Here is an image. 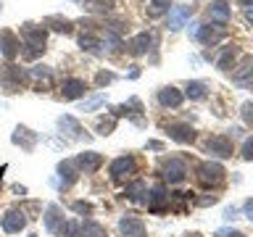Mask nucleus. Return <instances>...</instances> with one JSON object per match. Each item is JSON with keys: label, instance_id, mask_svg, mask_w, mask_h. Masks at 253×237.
Segmentation results:
<instances>
[{"label": "nucleus", "instance_id": "nucleus-28", "mask_svg": "<svg viewBox=\"0 0 253 237\" xmlns=\"http://www.w3.org/2000/svg\"><path fill=\"white\" fill-rule=\"evenodd\" d=\"M82 237H106V227L92 221V219H84L82 221Z\"/></svg>", "mask_w": 253, "mask_h": 237}, {"label": "nucleus", "instance_id": "nucleus-26", "mask_svg": "<svg viewBox=\"0 0 253 237\" xmlns=\"http://www.w3.org/2000/svg\"><path fill=\"white\" fill-rule=\"evenodd\" d=\"M142 195H148V185H145L142 179H134L132 185H126V198H129V200L142 203V200H145Z\"/></svg>", "mask_w": 253, "mask_h": 237}, {"label": "nucleus", "instance_id": "nucleus-49", "mask_svg": "<svg viewBox=\"0 0 253 237\" xmlns=\"http://www.w3.org/2000/svg\"><path fill=\"white\" fill-rule=\"evenodd\" d=\"M237 3H243V5H253V0H237Z\"/></svg>", "mask_w": 253, "mask_h": 237}, {"label": "nucleus", "instance_id": "nucleus-47", "mask_svg": "<svg viewBox=\"0 0 253 237\" xmlns=\"http://www.w3.org/2000/svg\"><path fill=\"white\" fill-rule=\"evenodd\" d=\"M140 77V69L137 66H132V71H129V79H137Z\"/></svg>", "mask_w": 253, "mask_h": 237}, {"label": "nucleus", "instance_id": "nucleus-36", "mask_svg": "<svg viewBox=\"0 0 253 237\" xmlns=\"http://www.w3.org/2000/svg\"><path fill=\"white\" fill-rule=\"evenodd\" d=\"M114 74H111V71H100V74L98 77H95V84H98V87H106V84H111V82H114Z\"/></svg>", "mask_w": 253, "mask_h": 237}, {"label": "nucleus", "instance_id": "nucleus-38", "mask_svg": "<svg viewBox=\"0 0 253 237\" xmlns=\"http://www.w3.org/2000/svg\"><path fill=\"white\" fill-rule=\"evenodd\" d=\"M29 74L35 77V79H47V77H50V69H47V66H40V63H37V66L32 69Z\"/></svg>", "mask_w": 253, "mask_h": 237}, {"label": "nucleus", "instance_id": "nucleus-2", "mask_svg": "<svg viewBox=\"0 0 253 237\" xmlns=\"http://www.w3.org/2000/svg\"><path fill=\"white\" fill-rule=\"evenodd\" d=\"M161 177L169 182V185H182L187 177V163L177 156H169L161 161Z\"/></svg>", "mask_w": 253, "mask_h": 237}, {"label": "nucleus", "instance_id": "nucleus-24", "mask_svg": "<svg viewBox=\"0 0 253 237\" xmlns=\"http://www.w3.org/2000/svg\"><path fill=\"white\" fill-rule=\"evenodd\" d=\"M42 27H50L53 32H61V35H69V32L74 29V21L66 19V16L53 13V16H45V19H42Z\"/></svg>", "mask_w": 253, "mask_h": 237}, {"label": "nucleus", "instance_id": "nucleus-46", "mask_svg": "<svg viewBox=\"0 0 253 237\" xmlns=\"http://www.w3.org/2000/svg\"><path fill=\"white\" fill-rule=\"evenodd\" d=\"M245 21H248L251 27H253V5H248V8H245Z\"/></svg>", "mask_w": 253, "mask_h": 237}, {"label": "nucleus", "instance_id": "nucleus-27", "mask_svg": "<svg viewBox=\"0 0 253 237\" xmlns=\"http://www.w3.org/2000/svg\"><path fill=\"white\" fill-rule=\"evenodd\" d=\"M79 47H82V50L100 53V50H103V42L92 35V32H84V35H79Z\"/></svg>", "mask_w": 253, "mask_h": 237}, {"label": "nucleus", "instance_id": "nucleus-21", "mask_svg": "<svg viewBox=\"0 0 253 237\" xmlns=\"http://www.w3.org/2000/svg\"><path fill=\"white\" fill-rule=\"evenodd\" d=\"M150 42H153V35L150 32H140V35H134L132 40H129V53L132 55H145L148 50H150Z\"/></svg>", "mask_w": 253, "mask_h": 237}, {"label": "nucleus", "instance_id": "nucleus-6", "mask_svg": "<svg viewBox=\"0 0 253 237\" xmlns=\"http://www.w3.org/2000/svg\"><path fill=\"white\" fill-rule=\"evenodd\" d=\"M224 37H227V27H221V24H206V27H201V24H198V32H195V40H198V42L213 47L216 42H221Z\"/></svg>", "mask_w": 253, "mask_h": 237}, {"label": "nucleus", "instance_id": "nucleus-40", "mask_svg": "<svg viewBox=\"0 0 253 237\" xmlns=\"http://www.w3.org/2000/svg\"><path fill=\"white\" fill-rule=\"evenodd\" d=\"M219 200V195H203L201 200H198V205H201V208H209V205H213Z\"/></svg>", "mask_w": 253, "mask_h": 237}, {"label": "nucleus", "instance_id": "nucleus-15", "mask_svg": "<svg viewBox=\"0 0 253 237\" xmlns=\"http://www.w3.org/2000/svg\"><path fill=\"white\" fill-rule=\"evenodd\" d=\"M63 213H61V205L58 203H50L45 208V229L47 232H53V235H61V229H63Z\"/></svg>", "mask_w": 253, "mask_h": 237}, {"label": "nucleus", "instance_id": "nucleus-37", "mask_svg": "<svg viewBox=\"0 0 253 237\" xmlns=\"http://www.w3.org/2000/svg\"><path fill=\"white\" fill-rule=\"evenodd\" d=\"M240 114H243V121L253 126V103H243V111H240Z\"/></svg>", "mask_w": 253, "mask_h": 237}, {"label": "nucleus", "instance_id": "nucleus-48", "mask_svg": "<svg viewBox=\"0 0 253 237\" xmlns=\"http://www.w3.org/2000/svg\"><path fill=\"white\" fill-rule=\"evenodd\" d=\"M153 5H164V8H169V0H150Z\"/></svg>", "mask_w": 253, "mask_h": 237}, {"label": "nucleus", "instance_id": "nucleus-39", "mask_svg": "<svg viewBox=\"0 0 253 237\" xmlns=\"http://www.w3.org/2000/svg\"><path fill=\"white\" fill-rule=\"evenodd\" d=\"M243 158L245 161H253V137H248L243 142Z\"/></svg>", "mask_w": 253, "mask_h": 237}, {"label": "nucleus", "instance_id": "nucleus-44", "mask_svg": "<svg viewBox=\"0 0 253 237\" xmlns=\"http://www.w3.org/2000/svg\"><path fill=\"white\" fill-rule=\"evenodd\" d=\"M224 219H227V221L237 219V208H235V205H229V208H224Z\"/></svg>", "mask_w": 253, "mask_h": 237}, {"label": "nucleus", "instance_id": "nucleus-45", "mask_svg": "<svg viewBox=\"0 0 253 237\" xmlns=\"http://www.w3.org/2000/svg\"><path fill=\"white\" fill-rule=\"evenodd\" d=\"M216 237H245L243 232H229V229H221V232H216Z\"/></svg>", "mask_w": 253, "mask_h": 237}, {"label": "nucleus", "instance_id": "nucleus-34", "mask_svg": "<svg viewBox=\"0 0 253 237\" xmlns=\"http://www.w3.org/2000/svg\"><path fill=\"white\" fill-rule=\"evenodd\" d=\"M114 126H116V116L100 118V121H98V132L100 134H111V132H114Z\"/></svg>", "mask_w": 253, "mask_h": 237}, {"label": "nucleus", "instance_id": "nucleus-42", "mask_svg": "<svg viewBox=\"0 0 253 237\" xmlns=\"http://www.w3.org/2000/svg\"><path fill=\"white\" fill-rule=\"evenodd\" d=\"M145 150H164V142H158V140H148V142H145Z\"/></svg>", "mask_w": 253, "mask_h": 237}, {"label": "nucleus", "instance_id": "nucleus-31", "mask_svg": "<svg viewBox=\"0 0 253 237\" xmlns=\"http://www.w3.org/2000/svg\"><path fill=\"white\" fill-rule=\"evenodd\" d=\"M82 8H84V11H90V13H108L111 3H108V0H84Z\"/></svg>", "mask_w": 253, "mask_h": 237}, {"label": "nucleus", "instance_id": "nucleus-3", "mask_svg": "<svg viewBox=\"0 0 253 237\" xmlns=\"http://www.w3.org/2000/svg\"><path fill=\"white\" fill-rule=\"evenodd\" d=\"M224 166L216 163V161H203L198 166V179H201V185L206 187H219L221 182H224Z\"/></svg>", "mask_w": 253, "mask_h": 237}, {"label": "nucleus", "instance_id": "nucleus-1", "mask_svg": "<svg viewBox=\"0 0 253 237\" xmlns=\"http://www.w3.org/2000/svg\"><path fill=\"white\" fill-rule=\"evenodd\" d=\"M45 29L42 27H37V24H24L21 27V42L29 47L27 50V58H35L37 53H42L45 50Z\"/></svg>", "mask_w": 253, "mask_h": 237}, {"label": "nucleus", "instance_id": "nucleus-11", "mask_svg": "<svg viewBox=\"0 0 253 237\" xmlns=\"http://www.w3.org/2000/svg\"><path fill=\"white\" fill-rule=\"evenodd\" d=\"M206 150L216 158H229L232 156V140L224 137V134H213V137H209V142H206Z\"/></svg>", "mask_w": 253, "mask_h": 237}, {"label": "nucleus", "instance_id": "nucleus-29", "mask_svg": "<svg viewBox=\"0 0 253 237\" xmlns=\"http://www.w3.org/2000/svg\"><path fill=\"white\" fill-rule=\"evenodd\" d=\"M185 95H187L190 100H203L206 95H209V90H206V84H203V82H198V79H195V82H187Z\"/></svg>", "mask_w": 253, "mask_h": 237}, {"label": "nucleus", "instance_id": "nucleus-41", "mask_svg": "<svg viewBox=\"0 0 253 237\" xmlns=\"http://www.w3.org/2000/svg\"><path fill=\"white\" fill-rule=\"evenodd\" d=\"M243 211H245V216L253 221V198H248V200L243 203Z\"/></svg>", "mask_w": 253, "mask_h": 237}, {"label": "nucleus", "instance_id": "nucleus-7", "mask_svg": "<svg viewBox=\"0 0 253 237\" xmlns=\"http://www.w3.org/2000/svg\"><path fill=\"white\" fill-rule=\"evenodd\" d=\"M3 232L5 235H19L24 227H27V213H24L21 208H8L5 213H3Z\"/></svg>", "mask_w": 253, "mask_h": 237}, {"label": "nucleus", "instance_id": "nucleus-9", "mask_svg": "<svg viewBox=\"0 0 253 237\" xmlns=\"http://www.w3.org/2000/svg\"><path fill=\"white\" fill-rule=\"evenodd\" d=\"M61 95H63V100H79V98H84V95H87V82H84V79H79V77L63 79Z\"/></svg>", "mask_w": 253, "mask_h": 237}, {"label": "nucleus", "instance_id": "nucleus-25", "mask_svg": "<svg viewBox=\"0 0 253 237\" xmlns=\"http://www.w3.org/2000/svg\"><path fill=\"white\" fill-rule=\"evenodd\" d=\"M58 129H61V134L66 132L69 137H82V126H79V121L74 116H61L58 118Z\"/></svg>", "mask_w": 253, "mask_h": 237}, {"label": "nucleus", "instance_id": "nucleus-23", "mask_svg": "<svg viewBox=\"0 0 253 237\" xmlns=\"http://www.w3.org/2000/svg\"><path fill=\"white\" fill-rule=\"evenodd\" d=\"M55 171H58V177H61V187H71L79 179V169L74 166V161H61Z\"/></svg>", "mask_w": 253, "mask_h": 237}, {"label": "nucleus", "instance_id": "nucleus-4", "mask_svg": "<svg viewBox=\"0 0 253 237\" xmlns=\"http://www.w3.org/2000/svg\"><path fill=\"white\" fill-rule=\"evenodd\" d=\"M27 84V74L19 66H3L0 69V87L5 92H21Z\"/></svg>", "mask_w": 253, "mask_h": 237}, {"label": "nucleus", "instance_id": "nucleus-12", "mask_svg": "<svg viewBox=\"0 0 253 237\" xmlns=\"http://www.w3.org/2000/svg\"><path fill=\"white\" fill-rule=\"evenodd\" d=\"M190 16H193V5H187V3H182V5H174L171 11H169V29L171 32H179L185 24L190 21Z\"/></svg>", "mask_w": 253, "mask_h": 237}, {"label": "nucleus", "instance_id": "nucleus-8", "mask_svg": "<svg viewBox=\"0 0 253 237\" xmlns=\"http://www.w3.org/2000/svg\"><path fill=\"white\" fill-rule=\"evenodd\" d=\"M232 82H235L237 87H243V90L253 87V58H251V55H245V58L235 66V71H232Z\"/></svg>", "mask_w": 253, "mask_h": 237}, {"label": "nucleus", "instance_id": "nucleus-50", "mask_svg": "<svg viewBox=\"0 0 253 237\" xmlns=\"http://www.w3.org/2000/svg\"><path fill=\"white\" fill-rule=\"evenodd\" d=\"M32 237H37V235H32Z\"/></svg>", "mask_w": 253, "mask_h": 237}, {"label": "nucleus", "instance_id": "nucleus-43", "mask_svg": "<svg viewBox=\"0 0 253 237\" xmlns=\"http://www.w3.org/2000/svg\"><path fill=\"white\" fill-rule=\"evenodd\" d=\"M164 11H169V8H164V5H153V8L148 11V16H150V19H156V16H161Z\"/></svg>", "mask_w": 253, "mask_h": 237}, {"label": "nucleus", "instance_id": "nucleus-30", "mask_svg": "<svg viewBox=\"0 0 253 237\" xmlns=\"http://www.w3.org/2000/svg\"><path fill=\"white\" fill-rule=\"evenodd\" d=\"M235 55H237V47H235V45H227L224 50H221V55L216 58V66H219L221 71H227V69H229V63L235 61Z\"/></svg>", "mask_w": 253, "mask_h": 237}, {"label": "nucleus", "instance_id": "nucleus-16", "mask_svg": "<svg viewBox=\"0 0 253 237\" xmlns=\"http://www.w3.org/2000/svg\"><path fill=\"white\" fill-rule=\"evenodd\" d=\"M148 211H153V213H161L169 208V195H166V187L164 185H156L153 190H150V195H148Z\"/></svg>", "mask_w": 253, "mask_h": 237}, {"label": "nucleus", "instance_id": "nucleus-14", "mask_svg": "<svg viewBox=\"0 0 253 237\" xmlns=\"http://www.w3.org/2000/svg\"><path fill=\"white\" fill-rule=\"evenodd\" d=\"M74 166H77L79 171H84V174H92V171H98L100 166H103V156L95 153V150H87V153H79L77 156Z\"/></svg>", "mask_w": 253, "mask_h": 237}, {"label": "nucleus", "instance_id": "nucleus-35", "mask_svg": "<svg viewBox=\"0 0 253 237\" xmlns=\"http://www.w3.org/2000/svg\"><path fill=\"white\" fill-rule=\"evenodd\" d=\"M71 211L82 213V216H90V213H92V205L87 203V200H74V203H71Z\"/></svg>", "mask_w": 253, "mask_h": 237}, {"label": "nucleus", "instance_id": "nucleus-18", "mask_svg": "<svg viewBox=\"0 0 253 237\" xmlns=\"http://www.w3.org/2000/svg\"><path fill=\"white\" fill-rule=\"evenodd\" d=\"M140 111H142V103H140L137 98H132L129 103H122V106H116V111H114V116H116V118H119V116H129V118H132L134 124H140V126H142V124H145V121H142V118L137 116Z\"/></svg>", "mask_w": 253, "mask_h": 237}, {"label": "nucleus", "instance_id": "nucleus-17", "mask_svg": "<svg viewBox=\"0 0 253 237\" xmlns=\"http://www.w3.org/2000/svg\"><path fill=\"white\" fill-rule=\"evenodd\" d=\"M119 229H122L124 237H145V224H142V219H137V216H122Z\"/></svg>", "mask_w": 253, "mask_h": 237}, {"label": "nucleus", "instance_id": "nucleus-22", "mask_svg": "<svg viewBox=\"0 0 253 237\" xmlns=\"http://www.w3.org/2000/svg\"><path fill=\"white\" fill-rule=\"evenodd\" d=\"M182 100H185V95H182L177 87H164V90L158 92V103H161L164 108H179Z\"/></svg>", "mask_w": 253, "mask_h": 237}, {"label": "nucleus", "instance_id": "nucleus-10", "mask_svg": "<svg viewBox=\"0 0 253 237\" xmlns=\"http://www.w3.org/2000/svg\"><path fill=\"white\" fill-rule=\"evenodd\" d=\"M21 50V40L13 35L11 29H0V53L5 55L8 61H13Z\"/></svg>", "mask_w": 253, "mask_h": 237}, {"label": "nucleus", "instance_id": "nucleus-33", "mask_svg": "<svg viewBox=\"0 0 253 237\" xmlns=\"http://www.w3.org/2000/svg\"><path fill=\"white\" fill-rule=\"evenodd\" d=\"M103 103H106V95H95V98L84 100L82 106H79V111H95V108H100Z\"/></svg>", "mask_w": 253, "mask_h": 237}, {"label": "nucleus", "instance_id": "nucleus-13", "mask_svg": "<svg viewBox=\"0 0 253 237\" xmlns=\"http://www.w3.org/2000/svg\"><path fill=\"white\" fill-rule=\"evenodd\" d=\"M37 140H40V134L27 129V126H21V124L16 126L13 134H11V142H13V145H19V148H24V150H35Z\"/></svg>", "mask_w": 253, "mask_h": 237}, {"label": "nucleus", "instance_id": "nucleus-32", "mask_svg": "<svg viewBox=\"0 0 253 237\" xmlns=\"http://www.w3.org/2000/svg\"><path fill=\"white\" fill-rule=\"evenodd\" d=\"M61 235L63 237H82V224H79V221H66L61 229Z\"/></svg>", "mask_w": 253, "mask_h": 237}, {"label": "nucleus", "instance_id": "nucleus-20", "mask_svg": "<svg viewBox=\"0 0 253 237\" xmlns=\"http://www.w3.org/2000/svg\"><path fill=\"white\" fill-rule=\"evenodd\" d=\"M209 16H211V21H216V24H224L229 21V16H232V8H229L227 0H213L211 8H209Z\"/></svg>", "mask_w": 253, "mask_h": 237}, {"label": "nucleus", "instance_id": "nucleus-19", "mask_svg": "<svg viewBox=\"0 0 253 237\" xmlns=\"http://www.w3.org/2000/svg\"><path fill=\"white\" fill-rule=\"evenodd\" d=\"M166 132H169V137L177 140V142H193L195 140V129L190 124H185V121L169 124V126H166Z\"/></svg>", "mask_w": 253, "mask_h": 237}, {"label": "nucleus", "instance_id": "nucleus-5", "mask_svg": "<svg viewBox=\"0 0 253 237\" xmlns=\"http://www.w3.org/2000/svg\"><path fill=\"white\" fill-rule=\"evenodd\" d=\"M111 179L114 182H124V179H129L134 171H137V163H134V158L132 156H119L111 161Z\"/></svg>", "mask_w": 253, "mask_h": 237}]
</instances>
